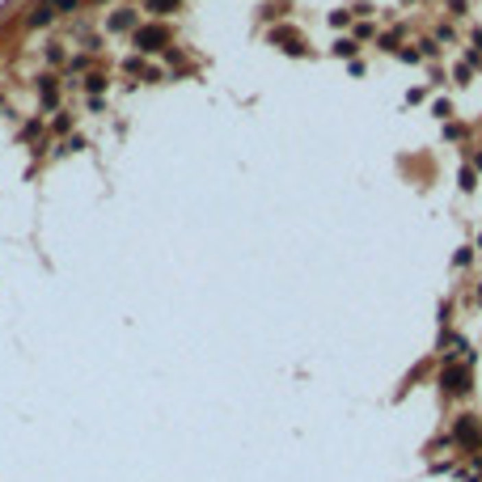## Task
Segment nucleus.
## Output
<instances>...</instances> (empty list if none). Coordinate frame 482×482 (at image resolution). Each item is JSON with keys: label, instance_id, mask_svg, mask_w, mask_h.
<instances>
[{"label": "nucleus", "instance_id": "f03ea898", "mask_svg": "<svg viewBox=\"0 0 482 482\" xmlns=\"http://www.w3.org/2000/svg\"><path fill=\"white\" fill-rule=\"evenodd\" d=\"M440 385H444L448 394H466V389H470V372L453 364V368H444V376H440Z\"/></svg>", "mask_w": 482, "mask_h": 482}, {"label": "nucleus", "instance_id": "39448f33", "mask_svg": "<svg viewBox=\"0 0 482 482\" xmlns=\"http://www.w3.org/2000/svg\"><path fill=\"white\" fill-rule=\"evenodd\" d=\"M38 93H43V101H47V106H56V101H60V89H56V81H51V76H43Z\"/></svg>", "mask_w": 482, "mask_h": 482}, {"label": "nucleus", "instance_id": "423d86ee", "mask_svg": "<svg viewBox=\"0 0 482 482\" xmlns=\"http://www.w3.org/2000/svg\"><path fill=\"white\" fill-rule=\"evenodd\" d=\"M106 25H110V30H132V25H136V13H115Z\"/></svg>", "mask_w": 482, "mask_h": 482}, {"label": "nucleus", "instance_id": "f257e3e1", "mask_svg": "<svg viewBox=\"0 0 482 482\" xmlns=\"http://www.w3.org/2000/svg\"><path fill=\"white\" fill-rule=\"evenodd\" d=\"M169 43V30H165V25H140V30H136V47L140 51H161Z\"/></svg>", "mask_w": 482, "mask_h": 482}, {"label": "nucleus", "instance_id": "7ed1b4c3", "mask_svg": "<svg viewBox=\"0 0 482 482\" xmlns=\"http://www.w3.org/2000/svg\"><path fill=\"white\" fill-rule=\"evenodd\" d=\"M457 440H461V444H478V440H482L478 423H474V419H461V423H457Z\"/></svg>", "mask_w": 482, "mask_h": 482}, {"label": "nucleus", "instance_id": "20e7f679", "mask_svg": "<svg viewBox=\"0 0 482 482\" xmlns=\"http://www.w3.org/2000/svg\"><path fill=\"white\" fill-rule=\"evenodd\" d=\"M51 17H56V9H51L47 0H38V5H34V13H30V21H25V25H30V30H38V25H47Z\"/></svg>", "mask_w": 482, "mask_h": 482}, {"label": "nucleus", "instance_id": "6e6552de", "mask_svg": "<svg viewBox=\"0 0 482 482\" xmlns=\"http://www.w3.org/2000/svg\"><path fill=\"white\" fill-rule=\"evenodd\" d=\"M85 89H89V93H101V89H106V76H97V72H93L89 81H85Z\"/></svg>", "mask_w": 482, "mask_h": 482}, {"label": "nucleus", "instance_id": "1a4fd4ad", "mask_svg": "<svg viewBox=\"0 0 482 482\" xmlns=\"http://www.w3.org/2000/svg\"><path fill=\"white\" fill-rule=\"evenodd\" d=\"M47 5L56 9V13H72V9H76V0H47Z\"/></svg>", "mask_w": 482, "mask_h": 482}, {"label": "nucleus", "instance_id": "9d476101", "mask_svg": "<svg viewBox=\"0 0 482 482\" xmlns=\"http://www.w3.org/2000/svg\"><path fill=\"white\" fill-rule=\"evenodd\" d=\"M478 300H482V288H478Z\"/></svg>", "mask_w": 482, "mask_h": 482}, {"label": "nucleus", "instance_id": "0eeeda50", "mask_svg": "<svg viewBox=\"0 0 482 482\" xmlns=\"http://www.w3.org/2000/svg\"><path fill=\"white\" fill-rule=\"evenodd\" d=\"M178 5H182V0H148V13H169Z\"/></svg>", "mask_w": 482, "mask_h": 482}]
</instances>
